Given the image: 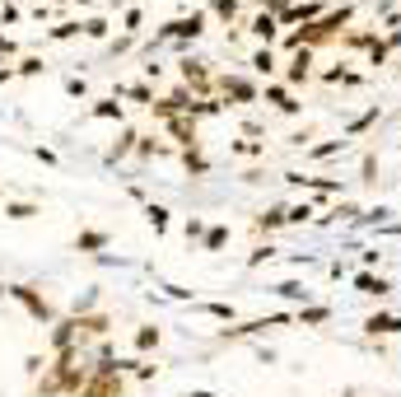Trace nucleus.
Listing matches in <instances>:
<instances>
[{
	"instance_id": "6",
	"label": "nucleus",
	"mask_w": 401,
	"mask_h": 397,
	"mask_svg": "<svg viewBox=\"0 0 401 397\" xmlns=\"http://www.w3.org/2000/svg\"><path fill=\"white\" fill-rule=\"evenodd\" d=\"M364 328H368V332H401V318H388V313H373V318H368V323H364Z\"/></svg>"
},
{
	"instance_id": "11",
	"label": "nucleus",
	"mask_w": 401,
	"mask_h": 397,
	"mask_svg": "<svg viewBox=\"0 0 401 397\" xmlns=\"http://www.w3.org/2000/svg\"><path fill=\"white\" fill-rule=\"evenodd\" d=\"M145 216H149V225H154L159 234H164V229H168V211H164V206H149Z\"/></svg>"
},
{
	"instance_id": "17",
	"label": "nucleus",
	"mask_w": 401,
	"mask_h": 397,
	"mask_svg": "<svg viewBox=\"0 0 401 397\" xmlns=\"http://www.w3.org/2000/svg\"><path fill=\"white\" fill-rule=\"evenodd\" d=\"M79 28H84V23H56L52 38H70V33H79Z\"/></svg>"
},
{
	"instance_id": "10",
	"label": "nucleus",
	"mask_w": 401,
	"mask_h": 397,
	"mask_svg": "<svg viewBox=\"0 0 401 397\" xmlns=\"http://www.w3.org/2000/svg\"><path fill=\"white\" fill-rule=\"evenodd\" d=\"M266 99L276 103L280 113H299V103H294V99H290V94H285V89H266Z\"/></svg>"
},
{
	"instance_id": "5",
	"label": "nucleus",
	"mask_w": 401,
	"mask_h": 397,
	"mask_svg": "<svg viewBox=\"0 0 401 397\" xmlns=\"http://www.w3.org/2000/svg\"><path fill=\"white\" fill-rule=\"evenodd\" d=\"M308 66H312V52H308V47H303L299 57L290 61V84H299V79H308Z\"/></svg>"
},
{
	"instance_id": "18",
	"label": "nucleus",
	"mask_w": 401,
	"mask_h": 397,
	"mask_svg": "<svg viewBox=\"0 0 401 397\" xmlns=\"http://www.w3.org/2000/svg\"><path fill=\"white\" fill-rule=\"evenodd\" d=\"M94 117H122V108H117V103H98V108H94Z\"/></svg>"
},
{
	"instance_id": "15",
	"label": "nucleus",
	"mask_w": 401,
	"mask_h": 397,
	"mask_svg": "<svg viewBox=\"0 0 401 397\" xmlns=\"http://www.w3.org/2000/svg\"><path fill=\"white\" fill-rule=\"evenodd\" d=\"M103 243H108V238H103V234H79V248H84V252L103 248Z\"/></svg>"
},
{
	"instance_id": "20",
	"label": "nucleus",
	"mask_w": 401,
	"mask_h": 397,
	"mask_svg": "<svg viewBox=\"0 0 401 397\" xmlns=\"http://www.w3.org/2000/svg\"><path fill=\"white\" fill-rule=\"evenodd\" d=\"M308 216H312V206H308V201H303V206H294V211H290V220H294V225H303Z\"/></svg>"
},
{
	"instance_id": "4",
	"label": "nucleus",
	"mask_w": 401,
	"mask_h": 397,
	"mask_svg": "<svg viewBox=\"0 0 401 397\" xmlns=\"http://www.w3.org/2000/svg\"><path fill=\"white\" fill-rule=\"evenodd\" d=\"M182 79H187L196 94H210V75H205L200 66H191V61H182Z\"/></svg>"
},
{
	"instance_id": "27",
	"label": "nucleus",
	"mask_w": 401,
	"mask_h": 397,
	"mask_svg": "<svg viewBox=\"0 0 401 397\" xmlns=\"http://www.w3.org/2000/svg\"><path fill=\"white\" fill-rule=\"evenodd\" d=\"M0 295H5V285H0Z\"/></svg>"
},
{
	"instance_id": "7",
	"label": "nucleus",
	"mask_w": 401,
	"mask_h": 397,
	"mask_svg": "<svg viewBox=\"0 0 401 397\" xmlns=\"http://www.w3.org/2000/svg\"><path fill=\"white\" fill-rule=\"evenodd\" d=\"M359 290H364V295H388V290H392V285L388 281H383V276H359Z\"/></svg>"
},
{
	"instance_id": "16",
	"label": "nucleus",
	"mask_w": 401,
	"mask_h": 397,
	"mask_svg": "<svg viewBox=\"0 0 401 397\" xmlns=\"http://www.w3.org/2000/svg\"><path fill=\"white\" fill-rule=\"evenodd\" d=\"M290 220V211H271V216H261V229H276V225H285Z\"/></svg>"
},
{
	"instance_id": "21",
	"label": "nucleus",
	"mask_w": 401,
	"mask_h": 397,
	"mask_svg": "<svg viewBox=\"0 0 401 397\" xmlns=\"http://www.w3.org/2000/svg\"><path fill=\"white\" fill-rule=\"evenodd\" d=\"M224 238H229L224 229H210V234H205V248H224Z\"/></svg>"
},
{
	"instance_id": "9",
	"label": "nucleus",
	"mask_w": 401,
	"mask_h": 397,
	"mask_svg": "<svg viewBox=\"0 0 401 397\" xmlns=\"http://www.w3.org/2000/svg\"><path fill=\"white\" fill-rule=\"evenodd\" d=\"M252 33H256V38H266V43H271V38H276V14H256Z\"/></svg>"
},
{
	"instance_id": "23",
	"label": "nucleus",
	"mask_w": 401,
	"mask_h": 397,
	"mask_svg": "<svg viewBox=\"0 0 401 397\" xmlns=\"http://www.w3.org/2000/svg\"><path fill=\"white\" fill-rule=\"evenodd\" d=\"M182 159H187V169H196V173H205V159H200V155H196V150H187V155H182Z\"/></svg>"
},
{
	"instance_id": "14",
	"label": "nucleus",
	"mask_w": 401,
	"mask_h": 397,
	"mask_svg": "<svg viewBox=\"0 0 401 397\" xmlns=\"http://www.w3.org/2000/svg\"><path fill=\"white\" fill-rule=\"evenodd\" d=\"M135 346H140V351H149V346H159V332H154V328H140V337H135Z\"/></svg>"
},
{
	"instance_id": "2",
	"label": "nucleus",
	"mask_w": 401,
	"mask_h": 397,
	"mask_svg": "<svg viewBox=\"0 0 401 397\" xmlns=\"http://www.w3.org/2000/svg\"><path fill=\"white\" fill-rule=\"evenodd\" d=\"M10 295L19 299V304H23V308H28V313L38 318V323H52V304H47L43 295H33V290H28V285H14Z\"/></svg>"
},
{
	"instance_id": "25",
	"label": "nucleus",
	"mask_w": 401,
	"mask_h": 397,
	"mask_svg": "<svg viewBox=\"0 0 401 397\" xmlns=\"http://www.w3.org/2000/svg\"><path fill=\"white\" fill-rule=\"evenodd\" d=\"M280 295H290V299H299V295H303V285H299V281H285V285H280Z\"/></svg>"
},
{
	"instance_id": "24",
	"label": "nucleus",
	"mask_w": 401,
	"mask_h": 397,
	"mask_svg": "<svg viewBox=\"0 0 401 397\" xmlns=\"http://www.w3.org/2000/svg\"><path fill=\"white\" fill-rule=\"evenodd\" d=\"M215 10H220L224 19H234V14H238V5H234V0H215Z\"/></svg>"
},
{
	"instance_id": "19",
	"label": "nucleus",
	"mask_w": 401,
	"mask_h": 397,
	"mask_svg": "<svg viewBox=\"0 0 401 397\" xmlns=\"http://www.w3.org/2000/svg\"><path fill=\"white\" fill-rule=\"evenodd\" d=\"M322 318H327V308H303L299 323H322Z\"/></svg>"
},
{
	"instance_id": "1",
	"label": "nucleus",
	"mask_w": 401,
	"mask_h": 397,
	"mask_svg": "<svg viewBox=\"0 0 401 397\" xmlns=\"http://www.w3.org/2000/svg\"><path fill=\"white\" fill-rule=\"evenodd\" d=\"M79 397H122V379H117V364H112V355H103L98 374H94V379H84Z\"/></svg>"
},
{
	"instance_id": "13",
	"label": "nucleus",
	"mask_w": 401,
	"mask_h": 397,
	"mask_svg": "<svg viewBox=\"0 0 401 397\" xmlns=\"http://www.w3.org/2000/svg\"><path fill=\"white\" fill-rule=\"evenodd\" d=\"M252 70L271 75V70H276V57H271V52H256V57H252Z\"/></svg>"
},
{
	"instance_id": "26",
	"label": "nucleus",
	"mask_w": 401,
	"mask_h": 397,
	"mask_svg": "<svg viewBox=\"0 0 401 397\" xmlns=\"http://www.w3.org/2000/svg\"><path fill=\"white\" fill-rule=\"evenodd\" d=\"M261 5H266V10H280V5H285V0H261Z\"/></svg>"
},
{
	"instance_id": "22",
	"label": "nucleus",
	"mask_w": 401,
	"mask_h": 397,
	"mask_svg": "<svg viewBox=\"0 0 401 397\" xmlns=\"http://www.w3.org/2000/svg\"><path fill=\"white\" fill-rule=\"evenodd\" d=\"M84 33H89V38H103V33H108V23H103V19H89V23H84Z\"/></svg>"
},
{
	"instance_id": "12",
	"label": "nucleus",
	"mask_w": 401,
	"mask_h": 397,
	"mask_svg": "<svg viewBox=\"0 0 401 397\" xmlns=\"http://www.w3.org/2000/svg\"><path fill=\"white\" fill-rule=\"evenodd\" d=\"M168 126H173V136H178V140H187V145L196 140V136H191V126L182 122V117H168Z\"/></svg>"
},
{
	"instance_id": "3",
	"label": "nucleus",
	"mask_w": 401,
	"mask_h": 397,
	"mask_svg": "<svg viewBox=\"0 0 401 397\" xmlns=\"http://www.w3.org/2000/svg\"><path fill=\"white\" fill-rule=\"evenodd\" d=\"M200 23H205V14H191V19H173L164 28V38H196L200 33Z\"/></svg>"
},
{
	"instance_id": "8",
	"label": "nucleus",
	"mask_w": 401,
	"mask_h": 397,
	"mask_svg": "<svg viewBox=\"0 0 401 397\" xmlns=\"http://www.w3.org/2000/svg\"><path fill=\"white\" fill-rule=\"evenodd\" d=\"M224 89L234 94V99H243V103H252V99H256V89L247 84V79H224Z\"/></svg>"
}]
</instances>
